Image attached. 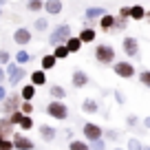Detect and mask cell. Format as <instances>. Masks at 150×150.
I'll use <instances>...</instances> for the list:
<instances>
[{
    "instance_id": "obj_12",
    "label": "cell",
    "mask_w": 150,
    "mask_h": 150,
    "mask_svg": "<svg viewBox=\"0 0 150 150\" xmlns=\"http://www.w3.org/2000/svg\"><path fill=\"white\" fill-rule=\"evenodd\" d=\"M104 13H106V9H104V7H88V9L84 11V22H86V27H93V22H97Z\"/></svg>"
},
{
    "instance_id": "obj_1",
    "label": "cell",
    "mask_w": 150,
    "mask_h": 150,
    "mask_svg": "<svg viewBox=\"0 0 150 150\" xmlns=\"http://www.w3.org/2000/svg\"><path fill=\"white\" fill-rule=\"evenodd\" d=\"M5 75H7V84L18 86V84H22V80L27 77V69L20 66L18 62H9L7 69H5Z\"/></svg>"
},
{
    "instance_id": "obj_22",
    "label": "cell",
    "mask_w": 150,
    "mask_h": 150,
    "mask_svg": "<svg viewBox=\"0 0 150 150\" xmlns=\"http://www.w3.org/2000/svg\"><path fill=\"white\" fill-rule=\"evenodd\" d=\"M82 110H84V112H88V115H95V112L99 110V104H97V99H93V97L84 99V102H82Z\"/></svg>"
},
{
    "instance_id": "obj_23",
    "label": "cell",
    "mask_w": 150,
    "mask_h": 150,
    "mask_svg": "<svg viewBox=\"0 0 150 150\" xmlns=\"http://www.w3.org/2000/svg\"><path fill=\"white\" fill-rule=\"evenodd\" d=\"M55 64H57V60L53 57V53H47V55H42V60H40V69H42V71L55 69Z\"/></svg>"
},
{
    "instance_id": "obj_48",
    "label": "cell",
    "mask_w": 150,
    "mask_h": 150,
    "mask_svg": "<svg viewBox=\"0 0 150 150\" xmlns=\"http://www.w3.org/2000/svg\"><path fill=\"white\" fill-rule=\"evenodd\" d=\"M115 150H126V148H115Z\"/></svg>"
},
{
    "instance_id": "obj_31",
    "label": "cell",
    "mask_w": 150,
    "mask_h": 150,
    "mask_svg": "<svg viewBox=\"0 0 150 150\" xmlns=\"http://www.w3.org/2000/svg\"><path fill=\"white\" fill-rule=\"evenodd\" d=\"M128 20L130 18H122V16H115V24H112V31H124L128 27Z\"/></svg>"
},
{
    "instance_id": "obj_21",
    "label": "cell",
    "mask_w": 150,
    "mask_h": 150,
    "mask_svg": "<svg viewBox=\"0 0 150 150\" xmlns=\"http://www.w3.org/2000/svg\"><path fill=\"white\" fill-rule=\"evenodd\" d=\"M64 44H66V49H69V53H80L82 51V40L77 35H71Z\"/></svg>"
},
{
    "instance_id": "obj_42",
    "label": "cell",
    "mask_w": 150,
    "mask_h": 150,
    "mask_svg": "<svg viewBox=\"0 0 150 150\" xmlns=\"http://www.w3.org/2000/svg\"><path fill=\"white\" fill-rule=\"evenodd\" d=\"M137 122H139V119H137V115H128V117H126V124H128V126H137Z\"/></svg>"
},
{
    "instance_id": "obj_32",
    "label": "cell",
    "mask_w": 150,
    "mask_h": 150,
    "mask_svg": "<svg viewBox=\"0 0 150 150\" xmlns=\"http://www.w3.org/2000/svg\"><path fill=\"white\" fill-rule=\"evenodd\" d=\"M126 150H144V144L139 139H135V137H130L128 144H126Z\"/></svg>"
},
{
    "instance_id": "obj_19",
    "label": "cell",
    "mask_w": 150,
    "mask_h": 150,
    "mask_svg": "<svg viewBox=\"0 0 150 150\" xmlns=\"http://www.w3.org/2000/svg\"><path fill=\"white\" fill-rule=\"evenodd\" d=\"M97 22H99V29L108 33V31H112V24H115V16H112V13H108V11H106V13H104L102 18L97 20Z\"/></svg>"
},
{
    "instance_id": "obj_34",
    "label": "cell",
    "mask_w": 150,
    "mask_h": 150,
    "mask_svg": "<svg viewBox=\"0 0 150 150\" xmlns=\"http://www.w3.org/2000/svg\"><path fill=\"white\" fill-rule=\"evenodd\" d=\"M33 104L31 102H27V99H22V104H20V112H24V115H33Z\"/></svg>"
},
{
    "instance_id": "obj_30",
    "label": "cell",
    "mask_w": 150,
    "mask_h": 150,
    "mask_svg": "<svg viewBox=\"0 0 150 150\" xmlns=\"http://www.w3.org/2000/svg\"><path fill=\"white\" fill-rule=\"evenodd\" d=\"M31 53L27 51V49H20L18 53H16V62H18V64H27V62H31Z\"/></svg>"
},
{
    "instance_id": "obj_40",
    "label": "cell",
    "mask_w": 150,
    "mask_h": 150,
    "mask_svg": "<svg viewBox=\"0 0 150 150\" xmlns=\"http://www.w3.org/2000/svg\"><path fill=\"white\" fill-rule=\"evenodd\" d=\"M115 99H117V104L122 106V104H126V97H124L122 91H115Z\"/></svg>"
},
{
    "instance_id": "obj_50",
    "label": "cell",
    "mask_w": 150,
    "mask_h": 150,
    "mask_svg": "<svg viewBox=\"0 0 150 150\" xmlns=\"http://www.w3.org/2000/svg\"><path fill=\"white\" fill-rule=\"evenodd\" d=\"M144 150H150V146H148V148H144Z\"/></svg>"
},
{
    "instance_id": "obj_14",
    "label": "cell",
    "mask_w": 150,
    "mask_h": 150,
    "mask_svg": "<svg viewBox=\"0 0 150 150\" xmlns=\"http://www.w3.org/2000/svg\"><path fill=\"white\" fill-rule=\"evenodd\" d=\"M38 132H40V139L47 141V144L55 141V135H57L55 128H53V126H47V124H40V126H38Z\"/></svg>"
},
{
    "instance_id": "obj_27",
    "label": "cell",
    "mask_w": 150,
    "mask_h": 150,
    "mask_svg": "<svg viewBox=\"0 0 150 150\" xmlns=\"http://www.w3.org/2000/svg\"><path fill=\"white\" fill-rule=\"evenodd\" d=\"M42 5H44V0H27V11L29 13H40Z\"/></svg>"
},
{
    "instance_id": "obj_39",
    "label": "cell",
    "mask_w": 150,
    "mask_h": 150,
    "mask_svg": "<svg viewBox=\"0 0 150 150\" xmlns=\"http://www.w3.org/2000/svg\"><path fill=\"white\" fill-rule=\"evenodd\" d=\"M0 150H13V141L11 139H2L0 141Z\"/></svg>"
},
{
    "instance_id": "obj_10",
    "label": "cell",
    "mask_w": 150,
    "mask_h": 150,
    "mask_svg": "<svg viewBox=\"0 0 150 150\" xmlns=\"http://www.w3.org/2000/svg\"><path fill=\"white\" fill-rule=\"evenodd\" d=\"M122 49H124V53H126L128 57H137L139 55V40L132 38V35H126L124 42H122Z\"/></svg>"
},
{
    "instance_id": "obj_47",
    "label": "cell",
    "mask_w": 150,
    "mask_h": 150,
    "mask_svg": "<svg viewBox=\"0 0 150 150\" xmlns=\"http://www.w3.org/2000/svg\"><path fill=\"white\" fill-rule=\"evenodd\" d=\"M0 16H2V2H0Z\"/></svg>"
},
{
    "instance_id": "obj_49",
    "label": "cell",
    "mask_w": 150,
    "mask_h": 150,
    "mask_svg": "<svg viewBox=\"0 0 150 150\" xmlns=\"http://www.w3.org/2000/svg\"><path fill=\"white\" fill-rule=\"evenodd\" d=\"M2 139H5V137H2V135H0V141H2Z\"/></svg>"
},
{
    "instance_id": "obj_36",
    "label": "cell",
    "mask_w": 150,
    "mask_h": 150,
    "mask_svg": "<svg viewBox=\"0 0 150 150\" xmlns=\"http://www.w3.org/2000/svg\"><path fill=\"white\" fill-rule=\"evenodd\" d=\"M11 62V53L7 51V49H0V66H5Z\"/></svg>"
},
{
    "instance_id": "obj_18",
    "label": "cell",
    "mask_w": 150,
    "mask_h": 150,
    "mask_svg": "<svg viewBox=\"0 0 150 150\" xmlns=\"http://www.w3.org/2000/svg\"><path fill=\"white\" fill-rule=\"evenodd\" d=\"M35 93H38V86H33L31 82L22 84V88H20V97H22V99H27V102L35 99Z\"/></svg>"
},
{
    "instance_id": "obj_45",
    "label": "cell",
    "mask_w": 150,
    "mask_h": 150,
    "mask_svg": "<svg viewBox=\"0 0 150 150\" xmlns=\"http://www.w3.org/2000/svg\"><path fill=\"white\" fill-rule=\"evenodd\" d=\"M144 126H146V128H150V117H144Z\"/></svg>"
},
{
    "instance_id": "obj_9",
    "label": "cell",
    "mask_w": 150,
    "mask_h": 150,
    "mask_svg": "<svg viewBox=\"0 0 150 150\" xmlns=\"http://www.w3.org/2000/svg\"><path fill=\"white\" fill-rule=\"evenodd\" d=\"M33 40V33L29 31V27H18L13 31V42L18 47H29V42Z\"/></svg>"
},
{
    "instance_id": "obj_28",
    "label": "cell",
    "mask_w": 150,
    "mask_h": 150,
    "mask_svg": "<svg viewBox=\"0 0 150 150\" xmlns=\"http://www.w3.org/2000/svg\"><path fill=\"white\" fill-rule=\"evenodd\" d=\"M130 18L132 20H144L146 18V9L141 5H132L130 7Z\"/></svg>"
},
{
    "instance_id": "obj_35",
    "label": "cell",
    "mask_w": 150,
    "mask_h": 150,
    "mask_svg": "<svg viewBox=\"0 0 150 150\" xmlns=\"http://www.w3.org/2000/svg\"><path fill=\"white\" fill-rule=\"evenodd\" d=\"M22 115H24V112H20V110H13V112H9L7 117H9V122L13 124V126H18V124H20V119H22Z\"/></svg>"
},
{
    "instance_id": "obj_15",
    "label": "cell",
    "mask_w": 150,
    "mask_h": 150,
    "mask_svg": "<svg viewBox=\"0 0 150 150\" xmlns=\"http://www.w3.org/2000/svg\"><path fill=\"white\" fill-rule=\"evenodd\" d=\"M77 38L82 40V44H93V42H95V38H97V31H95L93 27H84V29H80Z\"/></svg>"
},
{
    "instance_id": "obj_44",
    "label": "cell",
    "mask_w": 150,
    "mask_h": 150,
    "mask_svg": "<svg viewBox=\"0 0 150 150\" xmlns=\"http://www.w3.org/2000/svg\"><path fill=\"white\" fill-rule=\"evenodd\" d=\"M0 84H7V75H5V66H0Z\"/></svg>"
},
{
    "instance_id": "obj_3",
    "label": "cell",
    "mask_w": 150,
    "mask_h": 150,
    "mask_svg": "<svg viewBox=\"0 0 150 150\" xmlns=\"http://www.w3.org/2000/svg\"><path fill=\"white\" fill-rule=\"evenodd\" d=\"M44 110H47L49 117L57 119V122H64V119L69 117V106L64 104V99H51Z\"/></svg>"
},
{
    "instance_id": "obj_4",
    "label": "cell",
    "mask_w": 150,
    "mask_h": 150,
    "mask_svg": "<svg viewBox=\"0 0 150 150\" xmlns=\"http://www.w3.org/2000/svg\"><path fill=\"white\" fill-rule=\"evenodd\" d=\"M95 62L102 64V66L112 64V62H115V49H112L110 44H106V42L97 44V47H95Z\"/></svg>"
},
{
    "instance_id": "obj_24",
    "label": "cell",
    "mask_w": 150,
    "mask_h": 150,
    "mask_svg": "<svg viewBox=\"0 0 150 150\" xmlns=\"http://www.w3.org/2000/svg\"><path fill=\"white\" fill-rule=\"evenodd\" d=\"M49 95H51L53 99H66V88L60 84H51L49 86Z\"/></svg>"
},
{
    "instance_id": "obj_41",
    "label": "cell",
    "mask_w": 150,
    "mask_h": 150,
    "mask_svg": "<svg viewBox=\"0 0 150 150\" xmlns=\"http://www.w3.org/2000/svg\"><path fill=\"white\" fill-rule=\"evenodd\" d=\"M117 16H122V18H130V7H122Z\"/></svg>"
},
{
    "instance_id": "obj_2",
    "label": "cell",
    "mask_w": 150,
    "mask_h": 150,
    "mask_svg": "<svg viewBox=\"0 0 150 150\" xmlns=\"http://www.w3.org/2000/svg\"><path fill=\"white\" fill-rule=\"evenodd\" d=\"M73 35V31H71V24H57V27H53L51 31H49V44L51 47H55V44H64L69 38Z\"/></svg>"
},
{
    "instance_id": "obj_46",
    "label": "cell",
    "mask_w": 150,
    "mask_h": 150,
    "mask_svg": "<svg viewBox=\"0 0 150 150\" xmlns=\"http://www.w3.org/2000/svg\"><path fill=\"white\" fill-rule=\"evenodd\" d=\"M144 20H148V22H150V11H146V18Z\"/></svg>"
},
{
    "instance_id": "obj_20",
    "label": "cell",
    "mask_w": 150,
    "mask_h": 150,
    "mask_svg": "<svg viewBox=\"0 0 150 150\" xmlns=\"http://www.w3.org/2000/svg\"><path fill=\"white\" fill-rule=\"evenodd\" d=\"M33 29H35L38 33H47V29H51V24H49V18H47V16H38L35 22H33Z\"/></svg>"
},
{
    "instance_id": "obj_13",
    "label": "cell",
    "mask_w": 150,
    "mask_h": 150,
    "mask_svg": "<svg viewBox=\"0 0 150 150\" xmlns=\"http://www.w3.org/2000/svg\"><path fill=\"white\" fill-rule=\"evenodd\" d=\"M42 11H47V16H60L64 11V2L62 0H44Z\"/></svg>"
},
{
    "instance_id": "obj_43",
    "label": "cell",
    "mask_w": 150,
    "mask_h": 150,
    "mask_svg": "<svg viewBox=\"0 0 150 150\" xmlns=\"http://www.w3.org/2000/svg\"><path fill=\"white\" fill-rule=\"evenodd\" d=\"M7 95H9V91H7V86H5V84H0V102H2V99H5Z\"/></svg>"
},
{
    "instance_id": "obj_7",
    "label": "cell",
    "mask_w": 150,
    "mask_h": 150,
    "mask_svg": "<svg viewBox=\"0 0 150 150\" xmlns=\"http://www.w3.org/2000/svg\"><path fill=\"white\" fill-rule=\"evenodd\" d=\"M82 135H84L86 141H95V139H102L104 137V128L97 126V124L93 122H86L84 126H82Z\"/></svg>"
},
{
    "instance_id": "obj_38",
    "label": "cell",
    "mask_w": 150,
    "mask_h": 150,
    "mask_svg": "<svg viewBox=\"0 0 150 150\" xmlns=\"http://www.w3.org/2000/svg\"><path fill=\"white\" fill-rule=\"evenodd\" d=\"M104 137H106V139H110V141H117V139H119V132L110 128V130H104Z\"/></svg>"
},
{
    "instance_id": "obj_17",
    "label": "cell",
    "mask_w": 150,
    "mask_h": 150,
    "mask_svg": "<svg viewBox=\"0 0 150 150\" xmlns=\"http://www.w3.org/2000/svg\"><path fill=\"white\" fill-rule=\"evenodd\" d=\"M16 132V126L9 122V117H0V135L5 139H11V135Z\"/></svg>"
},
{
    "instance_id": "obj_16",
    "label": "cell",
    "mask_w": 150,
    "mask_h": 150,
    "mask_svg": "<svg viewBox=\"0 0 150 150\" xmlns=\"http://www.w3.org/2000/svg\"><path fill=\"white\" fill-rule=\"evenodd\" d=\"M29 82H31L33 86H44L47 84V71H42V69L31 71V73H29Z\"/></svg>"
},
{
    "instance_id": "obj_6",
    "label": "cell",
    "mask_w": 150,
    "mask_h": 150,
    "mask_svg": "<svg viewBox=\"0 0 150 150\" xmlns=\"http://www.w3.org/2000/svg\"><path fill=\"white\" fill-rule=\"evenodd\" d=\"M112 71H115V75L122 77V80H130V77H135V64H130V62H126V60L112 62Z\"/></svg>"
},
{
    "instance_id": "obj_26",
    "label": "cell",
    "mask_w": 150,
    "mask_h": 150,
    "mask_svg": "<svg viewBox=\"0 0 150 150\" xmlns=\"http://www.w3.org/2000/svg\"><path fill=\"white\" fill-rule=\"evenodd\" d=\"M18 126H20V130H22V132H31V128L35 126V124H33V117H31V115H22V119H20Z\"/></svg>"
},
{
    "instance_id": "obj_8",
    "label": "cell",
    "mask_w": 150,
    "mask_h": 150,
    "mask_svg": "<svg viewBox=\"0 0 150 150\" xmlns=\"http://www.w3.org/2000/svg\"><path fill=\"white\" fill-rule=\"evenodd\" d=\"M11 141H13V150H35V144L22 132H13Z\"/></svg>"
},
{
    "instance_id": "obj_29",
    "label": "cell",
    "mask_w": 150,
    "mask_h": 150,
    "mask_svg": "<svg viewBox=\"0 0 150 150\" xmlns=\"http://www.w3.org/2000/svg\"><path fill=\"white\" fill-rule=\"evenodd\" d=\"M69 150H91V148H88V141L71 139V141H69Z\"/></svg>"
},
{
    "instance_id": "obj_11",
    "label": "cell",
    "mask_w": 150,
    "mask_h": 150,
    "mask_svg": "<svg viewBox=\"0 0 150 150\" xmlns=\"http://www.w3.org/2000/svg\"><path fill=\"white\" fill-rule=\"evenodd\" d=\"M88 82H91V77H88L86 71H82V69L73 71V75H71V84H73V88H84V86H88Z\"/></svg>"
},
{
    "instance_id": "obj_33",
    "label": "cell",
    "mask_w": 150,
    "mask_h": 150,
    "mask_svg": "<svg viewBox=\"0 0 150 150\" xmlns=\"http://www.w3.org/2000/svg\"><path fill=\"white\" fill-rule=\"evenodd\" d=\"M88 148L91 150H106V141H104V137H102V139H95V141H88Z\"/></svg>"
},
{
    "instance_id": "obj_37",
    "label": "cell",
    "mask_w": 150,
    "mask_h": 150,
    "mask_svg": "<svg viewBox=\"0 0 150 150\" xmlns=\"http://www.w3.org/2000/svg\"><path fill=\"white\" fill-rule=\"evenodd\" d=\"M139 82L146 86V88H150V71H141L139 73Z\"/></svg>"
},
{
    "instance_id": "obj_25",
    "label": "cell",
    "mask_w": 150,
    "mask_h": 150,
    "mask_svg": "<svg viewBox=\"0 0 150 150\" xmlns=\"http://www.w3.org/2000/svg\"><path fill=\"white\" fill-rule=\"evenodd\" d=\"M71 53H69V49H66V44H55L53 47V57L55 60H66Z\"/></svg>"
},
{
    "instance_id": "obj_5",
    "label": "cell",
    "mask_w": 150,
    "mask_h": 150,
    "mask_svg": "<svg viewBox=\"0 0 150 150\" xmlns=\"http://www.w3.org/2000/svg\"><path fill=\"white\" fill-rule=\"evenodd\" d=\"M20 104H22L20 93H11L0 102V110L5 112V115H9V112H13V110H20Z\"/></svg>"
}]
</instances>
